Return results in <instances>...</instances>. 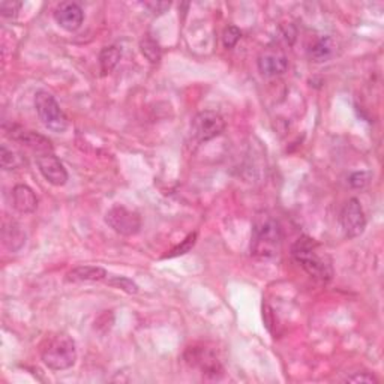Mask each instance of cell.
Masks as SVG:
<instances>
[{
    "label": "cell",
    "mask_w": 384,
    "mask_h": 384,
    "mask_svg": "<svg viewBox=\"0 0 384 384\" xmlns=\"http://www.w3.org/2000/svg\"><path fill=\"white\" fill-rule=\"evenodd\" d=\"M292 256L311 278L320 283H329L332 279V261L326 254H322L320 245L314 239L308 236L297 239L292 248Z\"/></svg>",
    "instance_id": "6da1fadb"
},
{
    "label": "cell",
    "mask_w": 384,
    "mask_h": 384,
    "mask_svg": "<svg viewBox=\"0 0 384 384\" xmlns=\"http://www.w3.org/2000/svg\"><path fill=\"white\" fill-rule=\"evenodd\" d=\"M281 243H283V230L279 222L267 213H260L254 221L251 237V254L269 260L279 254Z\"/></svg>",
    "instance_id": "7a4b0ae2"
},
{
    "label": "cell",
    "mask_w": 384,
    "mask_h": 384,
    "mask_svg": "<svg viewBox=\"0 0 384 384\" xmlns=\"http://www.w3.org/2000/svg\"><path fill=\"white\" fill-rule=\"evenodd\" d=\"M41 359L45 367L51 371L69 369L77 360L76 342L67 333L51 335L42 347Z\"/></svg>",
    "instance_id": "3957f363"
},
{
    "label": "cell",
    "mask_w": 384,
    "mask_h": 384,
    "mask_svg": "<svg viewBox=\"0 0 384 384\" xmlns=\"http://www.w3.org/2000/svg\"><path fill=\"white\" fill-rule=\"evenodd\" d=\"M35 108L36 113H38L40 120L42 122V125L53 131V133L62 134L69 126V120L67 115L63 113V110L58 104V101L54 99L51 93L40 90L36 92L35 95Z\"/></svg>",
    "instance_id": "277c9868"
},
{
    "label": "cell",
    "mask_w": 384,
    "mask_h": 384,
    "mask_svg": "<svg viewBox=\"0 0 384 384\" xmlns=\"http://www.w3.org/2000/svg\"><path fill=\"white\" fill-rule=\"evenodd\" d=\"M226 131V120L212 110L200 111L192 120V135L199 143L210 142Z\"/></svg>",
    "instance_id": "5b68a950"
},
{
    "label": "cell",
    "mask_w": 384,
    "mask_h": 384,
    "mask_svg": "<svg viewBox=\"0 0 384 384\" xmlns=\"http://www.w3.org/2000/svg\"><path fill=\"white\" fill-rule=\"evenodd\" d=\"M106 222L122 236H135L142 230V218L137 212L129 210L124 206H115L106 215Z\"/></svg>",
    "instance_id": "8992f818"
},
{
    "label": "cell",
    "mask_w": 384,
    "mask_h": 384,
    "mask_svg": "<svg viewBox=\"0 0 384 384\" xmlns=\"http://www.w3.org/2000/svg\"><path fill=\"white\" fill-rule=\"evenodd\" d=\"M341 226L345 237L356 239L367 228V217L358 199H350L341 212Z\"/></svg>",
    "instance_id": "52a82bcc"
},
{
    "label": "cell",
    "mask_w": 384,
    "mask_h": 384,
    "mask_svg": "<svg viewBox=\"0 0 384 384\" xmlns=\"http://www.w3.org/2000/svg\"><path fill=\"white\" fill-rule=\"evenodd\" d=\"M5 133L12 140V142L29 147L31 151L36 152L38 155L53 152V146L50 140L38 133H35V131L26 129L18 125H9V126L5 125Z\"/></svg>",
    "instance_id": "ba28073f"
},
{
    "label": "cell",
    "mask_w": 384,
    "mask_h": 384,
    "mask_svg": "<svg viewBox=\"0 0 384 384\" xmlns=\"http://www.w3.org/2000/svg\"><path fill=\"white\" fill-rule=\"evenodd\" d=\"M36 165H38L44 179L53 186H63L68 182L67 168L63 167L60 159L53 152L36 156Z\"/></svg>",
    "instance_id": "9c48e42d"
},
{
    "label": "cell",
    "mask_w": 384,
    "mask_h": 384,
    "mask_svg": "<svg viewBox=\"0 0 384 384\" xmlns=\"http://www.w3.org/2000/svg\"><path fill=\"white\" fill-rule=\"evenodd\" d=\"M257 67L261 76L278 77L288 69V59L285 53L276 49H267L258 56Z\"/></svg>",
    "instance_id": "30bf717a"
},
{
    "label": "cell",
    "mask_w": 384,
    "mask_h": 384,
    "mask_svg": "<svg viewBox=\"0 0 384 384\" xmlns=\"http://www.w3.org/2000/svg\"><path fill=\"white\" fill-rule=\"evenodd\" d=\"M54 20L62 27L63 31L76 32L83 24L84 12H83L80 5L74 3V2H63L58 8H56Z\"/></svg>",
    "instance_id": "8fae6325"
},
{
    "label": "cell",
    "mask_w": 384,
    "mask_h": 384,
    "mask_svg": "<svg viewBox=\"0 0 384 384\" xmlns=\"http://www.w3.org/2000/svg\"><path fill=\"white\" fill-rule=\"evenodd\" d=\"M185 359L188 363H191L192 367L200 368L203 374H208V376L217 377L218 374L222 372V367L219 360L215 358V354L206 349H197V347H192L188 351L185 353Z\"/></svg>",
    "instance_id": "7c38bea8"
},
{
    "label": "cell",
    "mask_w": 384,
    "mask_h": 384,
    "mask_svg": "<svg viewBox=\"0 0 384 384\" xmlns=\"http://www.w3.org/2000/svg\"><path fill=\"white\" fill-rule=\"evenodd\" d=\"M14 208L20 213H33L38 209V197L27 185H17L12 190Z\"/></svg>",
    "instance_id": "4fadbf2b"
},
{
    "label": "cell",
    "mask_w": 384,
    "mask_h": 384,
    "mask_svg": "<svg viewBox=\"0 0 384 384\" xmlns=\"http://www.w3.org/2000/svg\"><path fill=\"white\" fill-rule=\"evenodd\" d=\"M2 242L8 251H20L26 245V233L20 224L14 221H5L2 227Z\"/></svg>",
    "instance_id": "5bb4252c"
},
{
    "label": "cell",
    "mask_w": 384,
    "mask_h": 384,
    "mask_svg": "<svg viewBox=\"0 0 384 384\" xmlns=\"http://www.w3.org/2000/svg\"><path fill=\"white\" fill-rule=\"evenodd\" d=\"M108 276L107 270L99 266H78L74 267L67 281L69 283H99V281H106Z\"/></svg>",
    "instance_id": "9a60e30c"
},
{
    "label": "cell",
    "mask_w": 384,
    "mask_h": 384,
    "mask_svg": "<svg viewBox=\"0 0 384 384\" xmlns=\"http://www.w3.org/2000/svg\"><path fill=\"white\" fill-rule=\"evenodd\" d=\"M335 51H336L335 41L331 38V36H323V38L317 40L311 47H309L308 56L309 59H311V62L323 63L332 59Z\"/></svg>",
    "instance_id": "2e32d148"
},
{
    "label": "cell",
    "mask_w": 384,
    "mask_h": 384,
    "mask_svg": "<svg viewBox=\"0 0 384 384\" xmlns=\"http://www.w3.org/2000/svg\"><path fill=\"white\" fill-rule=\"evenodd\" d=\"M120 59H122V51L119 47L116 45L104 47L99 53V68L102 76H107V74L113 72V69L119 65Z\"/></svg>",
    "instance_id": "e0dca14e"
},
{
    "label": "cell",
    "mask_w": 384,
    "mask_h": 384,
    "mask_svg": "<svg viewBox=\"0 0 384 384\" xmlns=\"http://www.w3.org/2000/svg\"><path fill=\"white\" fill-rule=\"evenodd\" d=\"M0 165L3 170H17L26 165V158L20 152L2 144L0 146Z\"/></svg>",
    "instance_id": "ac0fdd59"
},
{
    "label": "cell",
    "mask_w": 384,
    "mask_h": 384,
    "mask_svg": "<svg viewBox=\"0 0 384 384\" xmlns=\"http://www.w3.org/2000/svg\"><path fill=\"white\" fill-rule=\"evenodd\" d=\"M140 49H142V53L144 58L151 62V63H158L161 60V45H159L151 35H146L144 38L140 42Z\"/></svg>",
    "instance_id": "d6986e66"
},
{
    "label": "cell",
    "mask_w": 384,
    "mask_h": 384,
    "mask_svg": "<svg viewBox=\"0 0 384 384\" xmlns=\"http://www.w3.org/2000/svg\"><path fill=\"white\" fill-rule=\"evenodd\" d=\"M106 283L110 287H115L122 290V292H125L128 294H137L138 293V285L134 283L133 279H129L126 276H116V275H108Z\"/></svg>",
    "instance_id": "ffe728a7"
},
{
    "label": "cell",
    "mask_w": 384,
    "mask_h": 384,
    "mask_svg": "<svg viewBox=\"0 0 384 384\" xmlns=\"http://www.w3.org/2000/svg\"><path fill=\"white\" fill-rule=\"evenodd\" d=\"M240 38H242V32L239 27L228 26L222 33V44L226 49H233V47L240 41Z\"/></svg>",
    "instance_id": "44dd1931"
},
{
    "label": "cell",
    "mask_w": 384,
    "mask_h": 384,
    "mask_svg": "<svg viewBox=\"0 0 384 384\" xmlns=\"http://www.w3.org/2000/svg\"><path fill=\"white\" fill-rule=\"evenodd\" d=\"M23 3L22 2H14V0H3L0 2V15L5 18H14L20 12Z\"/></svg>",
    "instance_id": "7402d4cb"
},
{
    "label": "cell",
    "mask_w": 384,
    "mask_h": 384,
    "mask_svg": "<svg viewBox=\"0 0 384 384\" xmlns=\"http://www.w3.org/2000/svg\"><path fill=\"white\" fill-rule=\"evenodd\" d=\"M372 179V174L369 172H356L350 176V185L356 190H363L365 186H368Z\"/></svg>",
    "instance_id": "603a6c76"
},
{
    "label": "cell",
    "mask_w": 384,
    "mask_h": 384,
    "mask_svg": "<svg viewBox=\"0 0 384 384\" xmlns=\"http://www.w3.org/2000/svg\"><path fill=\"white\" fill-rule=\"evenodd\" d=\"M195 240H197V233L190 234V236L182 242V245H179L177 248H174V249L170 252V254H167V256H165V258H172V257H177V256H183V254H186V252H190V249L195 245Z\"/></svg>",
    "instance_id": "cb8c5ba5"
},
{
    "label": "cell",
    "mask_w": 384,
    "mask_h": 384,
    "mask_svg": "<svg viewBox=\"0 0 384 384\" xmlns=\"http://www.w3.org/2000/svg\"><path fill=\"white\" fill-rule=\"evenodd\" d=\"M143 5L153 14H164L167 9H170V6H172L170 2H146Z\"/></svg>",
    "instance_id": "d4e9b609"
},
{
    "label": "cell",
    "mask_w": 384,
    "mask_h": 384,
    "mask_svg": "<svg viewBox=\"0 0 384 384\" xmlns=\"http://www.w3.org/2000/svg\"><path fill=\"white\" fill-rule=\"evenodd\" d=\"M347 381H350V383H378V380L374 376H371L369 372L356 374V376L347 378Z\"/></svg>",
    "instance_id": "484cf974"
}]
</instances>
